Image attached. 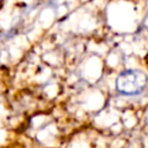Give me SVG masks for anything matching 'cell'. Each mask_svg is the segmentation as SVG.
<instances>
[{"mask_svg": "<svg viewBox=\"0 0 148 148\" xmlns=\"http://www.w3.org/2000/svg\"><path fill=\"white\" fill-rule=\"evenodd\" d=\"M147 86V75L140 69H126L116 80L117 90L127 96L140 95Z\"/></svg>", "mask_w": 148, "mask_h": 148, "instance_id": "obj_1", "label": "cell"}]
</instances>
